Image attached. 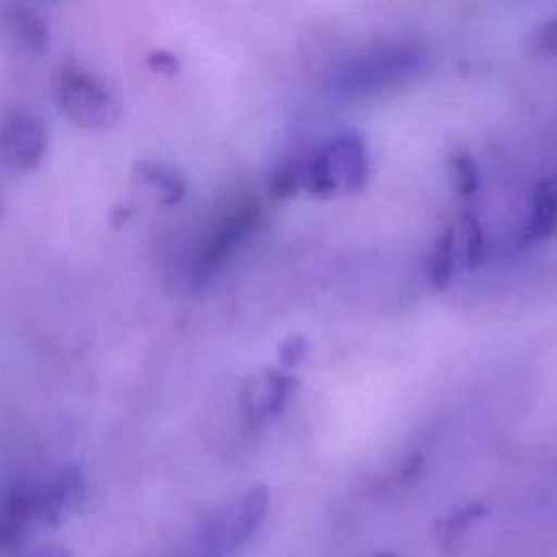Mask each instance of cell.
I'll return each mask as SVG.
<instances>
[{
    "label": "cell",
    "instance_id": "cell-17",
    "mask_svg": "<svg viewBox=\"0 0 557 557\" xmlns=\"http://www.w3.org/2000/svg\"><path fill=\"white\" fill-rule=\"evenodd\" d=\"M300 189V163H285L270 174L268 191L274 200H285Z\"/></svg>",
    "mask_w": 557,
    "mask_h": 557
},
{
    "label": "cell",
    "instance_id": "cell-5",
    "mask_svg": "<svg viewBox=\"0 0 557 557\" xmlns=\"http://www.w3.org/2000/svg\"><path fill=\"white\" fill-rule=\"evenodd\" d=\"M263 213L259 205L246 202L224 215L215 228L205 237L196 257V281L211 278L224 261L261 226Z\"/></svg>",
    "mask_w": 557,
    "mask_h": 557
},
{
    "label": "cell",
    "instance_id": "cell-22",
    "mask_svg": "<svg viewBox=\"0 0 557 557\" xmlns=\"http://www.w3.org/2000/svg\"><path fill=\"white\" fill-rule=\"evenodd\" d=\"M376 557H392V555H376Z\"/></svg>",
    "mask_w": 557,
    "mask_h": 557
},
{
    "label": "cell",
    "instance_id": "cell-7",
    "mask_svg": "<svg viewBox=\"0 0 557 557\" xmlns=\"http://www.w3.org/2000/svg\"><path fill=\"white\" fill-rule=\"evenodd\" d=\"M87 485L81 468L65 466L57 470L50 479L30 485V500L35 509V518L59 524L70 511H74L85 498Z\"/></svg>",
    "mask_w": 557,
    "mask_h": 557
},
{
    "label": "cell",
    "instance_id": "cell-20",
    "mask_svg": "<svg viewBox=\"0 0 557 557\" xmlns=\"http://www.w3.org/2000/svg\"><path fill=\"white\" fill-rule=\"evenodd\" d=\"M148 67L154 70V72H161V74H176L178 67H181V63H178V59H176L172 52H168V50H154V52H150V57H148Z\"/></svg>",
    "mask_w": 557,
    "mask_h": 557
},
{
    "label": "cell",
    "instance_id": "cell-2",
    "mask_svg": "<svg viewBox=\"0 0 557 557\" xmlns=\"http://www.w3.org/2000/svg\"><path fill=\"white\" fill-rule=\"evenodd\" d=\"M300 163V189L318 198L357 194L370 176L368 144L359 133L333 135Z\"/></svg>",
    "mask_w": 557,
    "mask_h": 557
},
{
    "label": "cell",
    "instance_id": "cell-11",
    "mask_svg": "<svg viewBox=\"0 0 557 557\" xmlns=\"http://www.w3.org/2000/svg\"><path fill=\"white\" fill-rule=\"evenodd\" d=\"M555 218H557V187H555V178L546 176L537 181L533 189L529 220L522 231L524 239L529 242L548 239L555 231Z\"/></svg>",
    "mask_w": 557,
    "mask_h": 557
},
{
    "label": "cell",
    "instance_id": "cell-6",
    "mask_svg": "<svg viewBox=\"0 0 557 557\" xmlns=\"http://www.w3.org/2000/svg\"><path fill=\"white\" fill-rule=\"evenodd\" d=\"M48 150V128L30 113H13L0 126V159L17 170H35Z\"/></svg>",
    "mask_w": 557,
    "mask_h": 557
},
{
    "label": "cell",
    "instance_id": "cell-21",
    "mask_svg": "<svg viewBox=\"0 0 557 557\" xmlns=\"http://www.w3.org/2000/svg\"><path fill=\"white\" fill-rule=\"evenodd\" d=\"M22 557H70V553L61 546H37Z\"/></svg>",
    "mask_w": 557,
    "mask_h": 557
},
{
    "label": "cell",
    "instance_id": "cell-16",
    "mask_svg": "<svg viewBox=\"0 0 557 557\" xmlns=\"http://www.w3.org/2000/svg\"><path fill=\"white\" fill-rule=\"evenodd\" d=\"M483 513H485V509H483L481 505H468V507L457 509V511L448 513L446 518H442V520L437 522V527H440L437 533L442 535V542H444L446 546H448L450 542H455V537L461 535L474 520L483 518Z\"/></svg>",
    "mask_w": 557,
    "mask_h": 557
},
{
    "label": "cell",
    "instance_id": "cell-4",
    "mask_svg": "<svg viewBox=\"0 0 557 557\" xmlns=\"http://www.w3.org/2000/svg\"><path fill=\"white\" fill-rule=\"evenodd\" d=\"M54 98L63 115L87 131H109L122 120V107L109 87L76 65L59 72Z\"/></svg>",
    "mask_w": 557,
    "mask_h": 557
},
{
    "label": "cell",
    "instance_id": "cell-9",
    "mask_svg": "<svg viewBox=\"0 0 557 557\" xmlns=\"http://www.w3.org/2000/svg\"><path fill=\"white\" fill-rule=\"evenodd\" d=\"M296 385V379L285 370L265 368L259 376H252L246 383L242 392V405L250 418L265 420L283 409Z\"/></svg>",
    "mask_w": 557,
    "mask_h": 557
},
{
    "label": "cell",
    "instance_id": "cell-3",
    "mask_svg": "<svg viewBox=\"0 0 557 557\" xmlns=\"http://www.w3.org/2000/svg\"><path fill=\"white\" fill-rule=\"evenodd\" d=\"M270 509V490L252 485L211 511L196 529L187 557H226L248 542Z\"/></svg>",
    "mask_w": 557,
    "mask_h": 557
},
{
    "label": "cell",
    "instance_id": "cell-23",
    "mask_svg": "<svg viewBox=\"0 0 557 557\" xmlns=\"http://www.w3.org/2000/svg\"><path fill=\"white\" fill-rule=\"evenodd\" d=\"M0 213H2V205H0Z\"/></svg>",
    "mask_w": 557,
    "mask_h": 557
},
{
    "label": "cell",
    "instance_id": "cell-19",
    "mask_svg": "<svg viewBox=\"0 0 557 557\" xmlns=\"http://www.w3.org/2000/svg\"><path fill=\"white\" fill-rule=\"evenodd\" d=\"M309 344L302 335H292L278 346V361L283 368H296L305 361Z\"/></svg>",
    "mask_w": 557,
    "mask_h": 557
},
{
    "label": "cell",
    "instance_id": "cell-1",
    "mask_svg": "<svg viewBox=\"0 0 557 557\" xmlns=\"http://www.w3.org/2000/svg\"><path fill=\"white\" fill-rule=\"evenodd\" d=\"M429 63L413 41L385 44L348 57L326 76V91L337 100H363L416 78Z\"/></svg>",
    "mask_w": 557,
    "mask_h": 557
},
{
    "label": "cell",
    "instance_id": "cell-10",
    "mask_svg": "<svg viewBox=\"0 0 557 557\" xmlns=\"http://www.w3.org/2000/svg\"><path fill=\"white\" fill-rule=\"evenodd\" d=\"M35 509L30 500V485L13 487L0 505V550L15 548L28 535Z\"/></svg>",
    "mask_w": 557,
    "mask_h": 557
},
{
    "label": "cell",
    "instance_id": "cell-8",
    "mask_svg": "<svg viewBox=\"0 0 557 557\" xmlns=\"http://www.w3.org/2000/svg\"><path fill=\"white\" fill-rule=\"evenodd\" d=\"M0 33L9 46L24 54L39 57L50 48V28L28 4H7L0 13Z\"/></svg>",
    "mask_w": 557,
    "mask_h": 557
},
{
    "label": "cell",
    "instance_id": "cell-14",
    "mask_svg": "<svg viewBox=\"0 0 557 557\" xmlns=\"http://www.w3.org/2000/svg\"><path fill=\"white\" fill-rule=\"evenodd\" d=\"M485 257V239L483 228L474 211H466L461 215V263L472 270L483 263Z\"/></svg>",
    "mask_w": 557,
    "mask_h": 557
},
{
    "label": "cell",
    "instance_id": "cell-15",
    "mask_svg": "<svg viewBox=\"0 0 557 557\" xmlns=\"http://www.w3.org/2000/svg\"><path fill=\"white\" fill-rule=\"evenodd\" d=\"M448 165H450L455 189L463 198L474 196L476 189H479V168H476L474 157L470 152H466V150H459V152L450 154Z\"/></svg>",
    "mask_w": 557,
    "mask_h": 557
},
{
    "label": "cell",
    "instance_id": "cell-12",
    "mask_svg": "<svg viewBox=\"0 0 557 557\" xmlns=\"http://www.w3.org/2000/svg\"><path fill=\"white\" fill-rule=\"evenodd\" d=\"M133 174H135L137 181L157 189L163 205H176L187 194V183H185L183 174L178 170L165 165V163L139 161V163H135Z\"/></svg>",
    "mask_w": 557,
    "mask_h": 557
},
{
    "label": "cell",
    "instance_id": "cell-18",
    "mask_svg": "<svg viewBox=\"0 0 557 557\" xmlns=\"http://www.w3.org/2000/svg\"><path fill=\"white\" fill-rule=\"evenodd\" d=\"M557 50V28L555 20H546L540 24L531 37V52L542 59H553Z\"/></svg>",
    "mask_w": 557,
    "mask_h": 557
},
{
    "label": "cell",
    "instance_id": "cell-13",
    "mask_svg": "<svg viewBox=\"0 0 557 557\" xmlns=\"http://www.w3.org/2000/svg\"><path fill=\"white\" fill-rule=\"evenodd\" d=\"M455 255H457V231L448 226L435 242L426 263V276L433 289L442 292L450 285L455 274Z\"/></svg>",
    "mask_w": 557,
    "mask_h": 557
}]
</instances>
